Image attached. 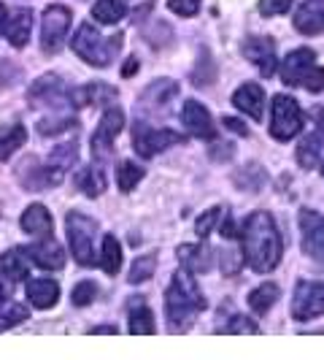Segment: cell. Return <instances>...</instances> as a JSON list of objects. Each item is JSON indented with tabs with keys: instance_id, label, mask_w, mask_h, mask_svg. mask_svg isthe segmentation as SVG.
Wrapping results in <instances>:
<instances>
[{
	"instance_id": "obj_1",
	"label": "cell",
	"mask_w": 324,
	"mask_h": 360,
	"mask_svg": "<svg viewBox=\"0 0 324 360\" xmlns=\"http://www.w3.org/2000/svg\"><path fill=\"white\" fill-rule=\"evenodd\" d=\"M241 241H243V257L257 274H270L281 263L284 244L268 212H254L252 217H246Z\"/></svg>"
},
{
	"instance_id": "obj_2",
	"label": "cell",
	"mask_w": 324,
	"mask_h": 360,
	"mask_svg": "<svg viewBox=\"0 0 324 360\" xmlns=\"http://www.w3.org/2000/svg\"><path fill=\"white\" fill-rule=\"evenodd\" d=\"M205 309V295L200 292L195 274L189 269H181L173 274V282L165 292V311H168V325L173 333L189 330L195 317Z\"/></svg>"
},
{
	"instance_id": "obj_3",
	"label": "cell",
	"mask_w": 324,
	"mask_h": 360,
	"mask_svg": "<svg viewBox=\"0 0 324 360\" xmlns=\"http://www.w3.org/2000/svg\"><path fill=\"white\" fill-rule=\"evenodd\" d=\"M71 46H73V52L79 54L87 65L106 68V65H111L116 49H122V36L116 33V36H111L106 41L92 25H81V27L76 30V36L71 38Z\"/></svg>"
},
{
	"instance_id": "obj_4",
	"label": "cell",
	"mask_w": 324,
	"mask_h": 360,
	"mask_svg": "<svg viewBox=\"0 0 324 360\" xmlns=\"http://www.w3.org/2000/svg\"><path fill=\"white\" fill-rule=\"evenodd\" d=\"M68 228V241H71V252L79 266H92L97 260L95 255V233H97V222L87 214L71 212L65 219Z\"/></svg>"
},
{
	"instance_id": "obj_5",
	"label": "cell",
	"mask_w": 324,
	"mask_h": 360,
	"mask_svg": "<svg viewBox=\"0 0 324 360\" xmlns=\"http://www.w3.org/2000/svg\"><path fill=\"white\" fill-rule=\"evenodd\" d=\"M303 130V111L295 98L276 95L270 106V136L276 141H292Z\"/></svg>"
},
{
	"instance_id": "obj_6",
	"label": "cell",
	"mask_w": 324,
	"mask_h": 360,
	"mask_svg": "<svg viewBox=\"0 0 324 360\" xmlns=\"http://www.w3.org/2000/svg\"><path fill=\"white\" fill-rule=\"evenodd\" d=\"M73 22L71 8L65 6H49L41 19V49L46 54H57L62 49V41L68 36V27Z\"/></svg>"
},
{
	"instance_id": "obj_7",
	"label": "cell",
	"mask_w": 324,
	"mask_h": 360,
	"mask_svg": "<svg viewBox=\"0 0 324 360\" xmlns=\"http://www.w3.org/2000/svg\"><path fill=\"white\" fill-rule=\"evenodd\" d=\"M324 314V282H297L292 295V320L308 323Z\"/></svg>"
},
{
	"instance_id": "obj_8",
	"label": "cell",
	"mask_w": 324,
	"mask_h": 360,
	"mask_svg": "<svg viewBox=\"0 0 324 360\" xmlns=\"http://www.w3.org/2000/svg\"><path fill=\"white\" fill-rule=\"evenodd\" d=\"M181 141H184L181 133H173V130H154V127L144 125V122H138V125H135V133H133V146H135V152H138L141 158H154V155H160L162 149H168V146H173V144H181Z\"/></svg>"
},
{
	"instance_id": "obj_9",
	"label": "cell",
	"mask_w": 324,
	"mask_h": 360,
	"mask_svg": "<svg viewBox=\"0 0 324 360\" xmlns=\"http://www.w3.org/2000/svg\"><path fill=\"white\" fill-rule=\"evenodd\" d=\"M122 127H125V114H122V108H108L106 114H103V120H100V125L95 130V136H92V155L95 158H108L111 155V146H114V139L122 133Z\"/></svg>"
},
{
	"instance_id": "obj_10",
	"label": "cell",
	"mask_w": 324,
	"mask_h": 360,
	"mask_svg": "<svg viewBox=\"0 0 324 360\" xmlns=\"http://www.w3.org/2000/svg\"><path fill=\"white\" fill-rule=\"evenodd\" d=\"M181 122H184V130L195 139H203V141H211L216 136V127L211 122V114L208 108L198 103V101H184L181 106Z\"/></svg>"
},
{
	"instance_id": "obj_11",
	"label": "cell",
	"mask_w": 324,
	"mask_h": 360,
	"mask_svg": "<svg viewBox=\"0 0 324 360\" xmlns=\"http://www.w3.org/2000/svg\"><path fill=\"white\" fill-rule=\"evenodd\" d=\"M19 179L25 184V190H46L62 181V171H57L52 165H41L36 158H27L19 165Z\"/></svg>"
},
{
	"instance_id": "obj_12",
	"label": "cell",
	"mask_w": 324,
	"mask_h": 360,
	"mask_svg": "<svg viewBox=\"0 0 324 360\" xmlns=\"http://www.w3.org/2000/svg\"><path fill=\"white\" fill-rule=\"evenodd\" d=\"M300 231H303V250L306 255L324 263V217L316 212H300Z\"/></svg>"
},
{
	"instance_id": "obj_13",
	"label": "cell",
	"mask_w": 324,
	"mask_h": 360,
	"mask_svg": "<svg viewBox=\"0 0 324 360\" xmlns=\"http://www.w3.org/2000/svg\"><path fill=\"white\" fill-rule=\"evenodd\" d=\"M243 54L246 60L254 63L262 76H273L276 73V44L268 36H252L243 41Z\"/></svg>"
},
{
	"instance_id": "obj_14",
	"label": "cell",
	"mask_w": 324,
	"mask_h": 360,
	"mask_svg": "<svg viewBox=\"0 0 324 360\" xmlns=\"http://www.w3.org/2000/svg\"><path fill=\"white\" fill-rule=\"evenodd\" d=\"M65 98H68V90H65L62 79L54 73L41 76L30 87V106H60V103H65Z\"/></svg>"
},
{
	"instance_id": "obj_15",
	"label": "cell",
	"mask_w": 324,
	"mask_h": 360,
	"mask_svg": "<svg viewBox=\"0 0 324 360\" xmlns=\"http://www.w3.org/2000/svg\"><path fill=\"white\" fill-rule=\"evenodd\" d=\"M313 65H316V54L311 52V49H295V52H289L287 57H284V63H281V82H284L287 87H300L303 76H306Z\"/></svg>"
},
{
	"instance_id": "obj_16",
	"label": "cell",
	"mask_w": 324,
	"mask_h": 360,
	"mask_svg": "<svg viewBox=\"0 0 324 360\" xmlns=\"http://www.w3.org/2000/svg\"><path fill=\"white\" fill-rule=\"evenodd\" d=\"M25 252H27V257L36 263L38 269L43 271H60L65 266V252H62V247L54 238H41L33 247H25Z\"/></svg>"
},
{
	"instance_id": "obj_17",
	"label": "cell",
	"mask_w": 324,
	"mask_h": 360,
	"mask_svg": "<svg viewBox=\"0 0 324 360\" xmlns=\"http://www.w3.org/2000/svg\"><path fill=\"white\" fill-rule=\"evenodd\" d=\"M295 30L300 36L324 33V0H306L295 14Z\"/></svg>"
},
{
	"instance_id": "obj_18",
	"label": "cell",
	"mask_w": 324,
	"mask_h": 360,
	"mask_svg": "<svg viewBox=\"0 0 324 360\" xmlns=\"http://www.w3.org/2000/svg\"><path fill=\"white\" fill-rule=\"evenodd\" d=\"M233 106L249 114L254 122H259L265 114V90L259 84H241L233 95Z\"/></svg>"
},
{
	"instance_id": "obj_19",
	"label": "cell",
	"mask_w": 324,
	"mask_h": 360,
	"mask_svg": "<svg viewBox=\"0 0 324 360\" xmlns=\"http://www.w3.org/2000/svg\"><path fill=\"white\" fill-rule=\"evenodd\" d=\"M19 225H22V231L30 236H36V238H52V214H49V209L46 206H41V203H33V206H27L25 209V214L19 219Z\"/></svg>"
},
{
	"instance_id": "obj_20",
	"label": "cell",
	"mask_w": 324,
	"mask_h": 360,
	"mask_svg": "<svg viewBox=\"0 0 324 360\" xmlns=\"http://www.w3.org/2000/svg\"><path fill=\"white\" fill-rule=\"evenodd\" d=\"M30 30H33V11L30 8H17L8 14L6 22V36L11 41V46L22 49L30 41Z\"/></svg>"
},
{
	"instance_id": "obj_21",
	"label": "cell",
	"mask_w": 324,
	"mask_h": 360,
	"mask_svg": "<svg viewBox=\"0 0 324 360\" xmlns=\"http://www.w3.org/2000/svg\"><path fill=\"white\" fill-rule=\"evenodd\" d=\"M27 301L36 309H52L60 301V285L54 279H33L27 282Z\"/></svg>"
},
{
	"instance_id": "obj_22",
	"label": "cell",
	"mask_w": 324,
	"mask_h": 360,
	"mask_svg": "<svg viewBox=\"0 0 324 360\" xmlns=\"http://www.w3.org/2000/svg\"><path fill=\"white\" fill-rule=\"evenodd\" d=\"M0 271L6 274L8 282H25L27 274H30V257L25 252V247L17 250H8V252L0 257Z\"/></svg>"
},
{
	"instance_id": "obj_23",
	"label": "cell",
	"mask_w": 324,
	"mask_h": 360,
	"mask_svg": "<svg viewBox=\"0 0 324 360\" xmlns=\"http://www.w3.org/2000/svg\"><path fill=\"white\" fill-rule=\"evenodd\" d=\"M179 260L192 274H205L211 269V250L205 244H184L179 247Z\"/></svg>"
},
{
	"instance_id": "obj_24",
	"label": "cell",
	"mask_w": 324,
	"mask_h": 360,
	"mask_svg": "<svg viewBox=\"0 0 324 360\" xmlns=\"http://www.w3.org/2000/svg\"><path fill=\"white\" fill-rule=\"evenodd\" d=\"M116 95L119 92L114 90V87H108V84H87V87H81V90L71 92V103L73 106H95V103H111V101H116Z\"/></svg>"
},
{
	"instance_id": "obj_25",
	"label": "cell",
	"mask_w": 324,
	"mask_h": 360,
	"mask_svg": "<svg viewBox=\"0 0 324 360\" xmlns=\"http://www.w3.org/2000/svg\"><path fill=\"white\" fill-rule=\"evenodd\" d=\"M76 187H79L87 198H97V195L106 190V176H103V171H100L97 165H87V168H81V171L76 174Z\"/></svg>"
},
{
	"instance_id": "obj_26",
	"label": "cell",
	"mask_w": 324,
	"mask_h": 360,
	"mask_svg": "<svg viewBox=\"0 0 324 360\" xmlns=\"http://www.w3.org/2000/svg\"><path fill=\"white\" fill-rule=\"evenodd\" d=\"M176 95H179V84L170 82V79H160V82H154V84L144 92V103L146 106L162 108V106H168Z\"/></svg>"
},
{
	"instance_id": "obj_27",
	"label": "cell",
	"mask_w": 324,
	"mask_h": 360,
	"mask_svg": "<svg viewBox=\"0 0 324 360\" xmlns=\"http://www.w3.org/2000/svg\"><path fill=\"white\" fill-rule=\"evenodd\" d=\"M100 269L106 271L108 276H116L122 269V247L116 241V236H103V250H100Z\"/></svg>"
},
{
	"instance_id": "obj_28",
	"label": "cell",
	"mask_w": 324,
	"mask_h": 360,
	"mask_svg": "<svg viewBox=\"0 0 324 360\" xmlns=\"http://www.w3.org/2000/svg\"><path fill=\"white\" fill-rule=\"evenodd\" d=\"M25 141H27V130L19 125V122L3 127V130H0V160H11V155H14Z\"/></svg>"
},
{
	"instance_id": "obj_29",
	"label": "cell",
	"mask_w": 324,
	"mask_h": 360,
	"mask_svg": "<svg viewBox=\"0 0 324 360\" xmlns=\"http://www.w3.org/2000/svg\"><path fill=\"white\" fill-rule=\"evenodd\" d=\"M297 162L306 168V171H311L313 165H319V158H322V136L316 133H311V136H306L300 144H297Z\"/></svg>"
},
{
	"instance_id": "obj_30",
	"label": "cell",
	"mask_w": 324,
	"mask_h": 360,
	"mask_svg": "<svg viewBox=\"0 0 324 360\" xmlns=\"http://www.w3.org/2000/svg\"><path fill=\"white\" fill-rule=\"evenodd\" d=\"M127 8L122 0H97L92 6V17L97 19L100 25H116L119 19H125Z\"/></svg>"
},
{
	"instance_id": "obj_31",
	"label": "cell",
	"mask_w": 324,
	"mask_h": 360,
	"mask_svg": "<svg viewBox=\"0 0 324 360\" xmlns=\"http://www.w3.org/2000/svg\"><path fill=\"white\" fill-rule=\"evenodd\" d=\"M278 295H281V290L278 285H273V282H265V285H259L257 290L249 292V307L257 311V314H265L276 301H278Z\"/></svg>"
},
{
	"instance_id": "obj_32",
	"label": "cell",
	"mask_w": 324,
	"mask_h": 360,
	"mask_svg": "<svg viewBox=\"0 0 324 360\" xmlns=\"http://www.w3.org/2000/svg\"><path fill=\"white\" fill-rule=\"evenodd\" d=\"M144 176H146V171L141 168V165H135V162L125 160L116 165V184H119L122 193H133L135 184L144 179Z\"/></svg>"
},
{
	"instance_id": "obj_33",
	"label": "cell",
	"mask_w": 324,
	"mask_h": 360,
	"mask_svg": "<svg viewBox=\"0 0 324 360\" xmlns=\"http://www.w3.org/2000/svg\"><path fill=\"white\" fill-rule=\"evenodd\" d=\"M130 333H133V336H154V333H157L151 309L141 307L130 311Z\"/></svg>"
},
{
	"instance_id": "obj_34",
	"label": "cell",
	"mask_w": 324,
	"mask_h": 360,
	"mask_svg": "<svg viewBox=\"0 0 324 360\" xmlns=\"http://www.w3.org/2000/svg\"><path fill=\"white\" fill-rule=\"evenodd\" d=\"M154 271H157V255H144V257H138V260L130 266L127 282H130V285H141L146 279H151Z\"/></svg>"
},
{
	"instance_id": "obj_35",
	"label": "cell",
	"mask_w": 324,
	"mask_h": 360,
	"mask_svg": "<svg viewBox=\"0 0 324 360\" xmlns=\"http://www.w3.org/2000/svg\"><path fill=\"white\" fill-rule=\"evenodd\" d=\"M76 158H79V146L68 141V144H60L57 149H54L52 158H49V165H52V168H57V171H62V174H65V171L71 168L73 162H76Z\"/></svg>"
},
{
	"instance_id": "obj_36",
	"label": "cell",
	"mask_w": 324,
	"mask_h": 360,
	"mask_svg": "<svg viewBox=\"0 0 324 360\" xmlns=\"http://www.w3.org/2000/svg\"><path fill=\"white\" fill-rule=\"evenodd\" d=\"M97 285L95 282H79L76 288H73L71 292V301H73V307H90L92 301L97 298Z\"/></svg>"
},
{
	"instance_id": "obj_37",
	"label": "cell",
	"mask_w": 324,
	"mask_h": 360,
	"mask_svg": "<svg viewBox=\"0 0 324 360\" xmlns=\"http://www.w3.org/2000/svg\"><path fill=\"white\" fill-rule=\"evenodd\" d=\"M76 122H73L71 117H57V120H41L38 122V133H43V136H57V133H65V130H73Z\"/></svg>"
},
{
	"instance_id": "obj_38",
	"label": "cell",
	"mask_w": 324,
	"mask_h": 360,
	"mask_svg": "<svg viewBox=\"0 0 324 360\" xmlns=\"http://www.w3.org/2000/svg\"><path fill=\"white\" fill-rule=\"evenodd\" d=\"M219 330H222V333H233V336L235 333H246V336H249V333H259V328H257L249 317H243V314H235L233 320L224 325V328H219Z\"/></svg>"
},
{
	"instance_id": "obj_39",
	"label": "cell",
	"mask_w": 324,
	"mask_h": 360,
	"mask_svg": "<svg viewBox=\"0 0 324 360\" xmlns=\"http://www.w3.org/2000/svg\"><path fill=\"white\" fill-rule=\"evenodd\" d=\"M27 320V309L19 307V304H11V307L6 309L3 314H0V330H6V328H14V325L25 323Z\"/></svg>"
},
{
	"instance_id": "obj_40",
	"label": "cell",
	"mask_w": 324,
	"mask_h": 360,
	"mask_svg": "<svg viewBox=\"0 0 324 360\" xmlns=\"http://www.w3.org/2000/svg\"><path fill=\"white\" fill-rule=\"evenodd\" d=\"M200 3L203 0H168V8L173 11V14H179V17H195L200 11Z\"/></svg>"
},
{
	"instance_id": "obj_41",
	"label": "cell",
	"mask_w": 324,
	"mask_h": 360,
	"mask_svg": "<svg viewBox=\"0 0 324 360\" xmlns=\"http://www.w3.org/2000/svg\"><path fill=\"white\" fill-rule=\"evenodd\" d=\"M292 0H259V14L262 17H278V14H287Z\"/></svg>"
},
{
	"instance_id": "obj_42",
	"label": "cell",
	"mask_w": 324,
	"mask_h": 360,
	"mask_svg": "<svg viewBox=\"0 0 324 360\" xmlns=\"http://www.w3.org/2000/svg\"><path fill=\"white\" fill-rule=\"evenodd\" d=\"M219 214H222L219 206H214V209H208L203 217H198V222H195V233H198L200 238H205V236L214 231V222L219 219Z\"/></svg>"
},
{
	"instance_id": "obj_43",
	"label": "cell",
	"mask_w": 324,
	"mask_h": 360,
	"mask_svg": "<svg viewBox=\"0 0 324 360\" xmlns=\"http://www.w3.org/2000/svg\"><path fill=\"white\" fill-rule=\"evenodd\" d=\"M300 87H306L308 92H322L324 90V68L313 65V68H311V71L303 76Z\"/></svg>"
},
{
	"instance_id": "obj_44",
	"label": "cell",
	"mask_w": 324,
	"mask_h": 360,
	"mask_svg": "<svg viewBox=\"0 0 324 360\" xmlns=\"http://www.w3.org/2000/svg\"><path fill=\"white\" fill-rule=\"evenodd\" d=\"M238 269H241V260H238L235 250L222 252V271H224V276H233V274H238Z\"/></svg>"
},
{
	"instance_id": "obj_45",
	"label": "cell",
	"mask_w": 324,
	"mask_h": 360,
	"mask_svg": "<svg viewBox=\"0 0 324 360\" xmlns=\"http://www.w3.org/2000/svg\"><path fill=\"white\" fill-rule=\"evenodd\" d=\"M222 122H224V127H227V130H233V133H241V136H249V127L241 125V120H235V117H224Z\"/></svg>"
},
{
	"instance_id": "obj_46",
	"label": "cell",
	"mask_w": 324,
	"mask_h": 360,
	"mask_svg": "<svg viewBox=\"0 0 324 360\" xmlns=\"http://www.w3.org/2000/svg\"><path fill=\"white\" fill-rule=\"evenodd\" d=\"M90 333H108V336H116L119 328H114V325H97V328H92Z\"/></svg>"
},
{
	"instance_id": "obj_47",
	"label": "cell",
	"mask_w": 324,
	"mask_h": 360,
	"mask_svg": "<svg viewBox=\"0 0 324 360\" xmlns=\"http://www.w3.org/2000/svg\"><path fill=\"white\" fill-rule=\"evenodd\" d=\"M222 236H224V238H233L235 236V225H233V219H230V217L222 222Z\"/></svg>"
},
{
	"instance_id": "obj_48",
	"label": "cell",
	"mask_w": 324,
	"mask_h": 360,
	"mask_svg": "<svg viewBox=\"0 0 324 360\" xmlns=\"http://www.w3.org/2000/svg\"><path fill=\"white\" fill-rule=\"evenodd\" d=\"M6 22H8V11H6V6L0 3V36H3V30H6Z\"/></svg>"
},
{
	"instance_id": "obj_49",
	"label": "cell",
	"mask_w": 324,
	"mask_h": 360,
	"mask_svg": "<svg viewBox=\"0 0 324 360\" xmlns=\"http://www.w3.org/2000/svg\"><path fill=\"white\" fill-rule=\"evenodd\" d=\"M135 68H138V60H135V57H133V60H130V63H127L125 65V76H133V73H135Z\"/></svg>"
},
{
	"instance_id": "obj_50",
	"label": "cell",
	"mask_w": 324,
	"mask_h": 360,
	"mask_svg": "<svg viewBox=\"0 0 324 360\" xmlns=\"http://www.w3.org/2000/svg\"><path fill=\"white\" fill-rule=\"evenodd\" d=\"M319 136H324V108L319 111Z\"/></svg>"
},
{
	"instance_id": "obj_51",
	"label": "cell",
	"mask_w": 324,
	"mask_h": 360,
	"mask_svg": "<svg viewBox=\"0 0 324 360\" xmlns=\"http://www.w3.org/2000/svg\"><path fill=\"white\" fill-rule=\"evenodd\" d=\"M3 304H6V288L0 285V307H3Z\"/></svg>"
}]
</instances>
